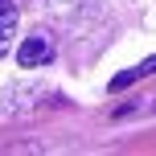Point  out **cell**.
Returning <instances> with one entry per match:
<instances>
[{"instance_id":"2","label":"cell","mask_w":156,"mask_h":156,"mask_svg":"<svg viewBox=\"0 0 156 156\" xmlns=\"http://www.w3.org/2000/svg\"><path fill=\"white\" fill-rule=\"evenodd\" d=\"M12 25H16V4H12V0H0V54L8 49V37H12Z\"/></svg>"},{"instance_id":"3","label":"cell","mask_w":156,"mask_h":156,"mask_svg":"<svg viewBox=\"0 0 156 156\" xmlns=\"http://www.w3.org/2000/svg\"><path fill=\"white\" fill-rule=\"evenodd\" d=\"M144 74H156V58H148V62L136 66V78H144Z\"/></svg>"},{"instance_id":"1","label":"cell","mask_w":156,"mask_h":156,"mask_svg":"<svg viewBox=\"0 0 156 156\" xmlns=\"http://www.w3.org/2000/svg\"><path fill=\"white\" fill-rule=\"evenodd\" d=\"M16 62L25 66V70H37V66L54 62V41L45 37V33H33V37L21 41V49H16Z\"/></svg>"}]
</instances>
